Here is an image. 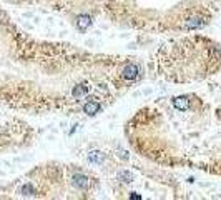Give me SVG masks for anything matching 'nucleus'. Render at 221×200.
<instances>
[{"label": "nucleus", "mask_w": 221, "mask_h": 200, "mask_svg": "<svg viewBox=\"0 0 221 200\" xmlns=\"http://www.w3.org/2000/svg\"><path fill=\"white\" fill-rule=\"evenodd\" d=\"M140 75V67L136 63H126L122 69V78L125 80H136Z\"/></svg>", "instance_id": "nucleus-1"}, {"label": "nucleus", "mask_w": 221, "mask_h": 200, "mask_svg": "<svg viewBox=\"0 0 221 200\" xmlns=\"http://www.w3.org/2000/svg\"><path fill=\"white\" fill-rule=\"evenodd\" d=\"M173 107L176 110H181V112H185V110L190 109V98L185 97V95H181V97H174L173 98Z\"/></svg>", "instance_id": "nucleus-4"}, {"label": "nucleus", "mask_w": 221, "mask_h": 200, "mask_svg": "<svg viewBox=\"0 0 221 200\" xmlns=\"http://www.w3.org/2000/svg\"><path fill=\"white\" fill-rule=\"evenodd\" d=\"M88 160H90L92 163H102L103 160H105V153L98 152V150H93V152L88 153Z\"/></svg>", "instance_id": "nucleus-6"}, {"label": "nucleus", "mask_w": 221, "mask_h": 200, "mask_svg": "<svg viewBox=\"0 0 221 200\" xmlns=\"http://www.w3.org/2000/svg\"><path fill=\"white\" fill-rule=\"evenodd\" d=\"M118 178H123L122 182H131V175L128 173V172H122L118 175Z\"/></svg>", "instance_id": "nucleus-8"}, {"label": "nucleus", "mask_w": 221, "mask_h": 200, "mask_svg": "<svg viewBox=\"0 0 221 200\" xmlns=\"http://www.w3.org/2000/svg\"><path fill=\"white\" fill-rule=\"evenodd\" d=\"M72 182H73V185L77 188H80V190H87L88 188V185H90V178L88 177H85V175H81V173H78V175H75V177L72 178Z\"/></svg>", "instance_id": "nucleus-3"}, {"label": "nucleus", "mask_w": 221, "mask_h": 200, "mask_svg": "<svg viewBox=\"0 0 221 200\" xmlns=\"http://www.w3.org/2000/svg\"><path fill=\"white\" fill-rule=\"evenodd\" d=\"M100 110H102V103L98 102V100H87L83 105V112L87 113V115H97V113H100Z\"/></svg>", "instance_id": "nucleus-2"}, {"label": "nucleus", "mask_w": 221, "mask_h": 200, "mask_svg": "<svg viewBox=\"0 0 221 200\" xmlns=\"http://www.w3.org/2000/svg\"><path fill=\"white\" fill-rule=\"evenodd\" d=\"M92 25V17L90 15H78V19H77V27H78V30H81V32H85L88 27Z\"/></svg>", "instance_id": "nucleus-5"}, {"label": "nucleus", "mask_w": 221, "mask_h": 200, "mask_svg": "<svg viewBox=\"0 0 221 200\" xmlns=\"http://www.w3.org/2000/svg\"><path fill=\"white\" fill-rule=\"evenodd\" d=\"M203 25V20L198 19V17H193V19H188L185 22V28H198Z\"/></svg>", "instance_id": "nucleus-7"}]
</instances>
